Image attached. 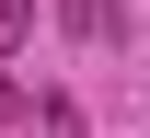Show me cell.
<instances>
[{
	"instance_id": "1",
	"label": "cell",
	"mask_w": 150,
	"mask_h": 138,
	"mask_svg": "<svg viewBox=\"0 0 150 138\" xmlns=\"http://www.w3.org/2000/svg\"><path fill=\"white\" fill-rule=\"evenodd\" d=\"M23 35H35V0H0V58H12Z\"/></svg>"
}]
</instances>
